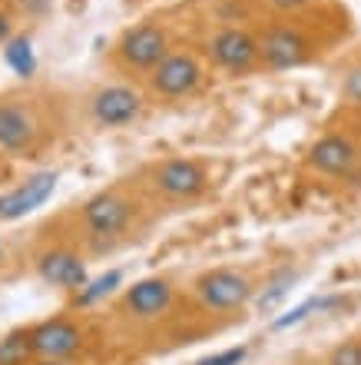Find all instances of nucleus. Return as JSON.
I'll list each match as a JSON object with an SVG mask.
<instances>
[{
  "label": "nucleus",
  "instance_id": "1",
  "mask_svg": "<svg viewBox=\"0 0 361 365\" xmlns=\"http://www.w3.org/2000/svg\"><path fill=\"white\" fill-rule=\"evenodd\" d=\"M256 24L262 43V73H292L312 67L342 47L352 30V20L345 17L338 4L298 17H268Z\"/></svg>",
  "mask_w": 361,
  "mask_h": 365
},
{
  "label": "nucleus",
  "instance_id": "12",
  "mask_svg": "<svg viewBox=\"0 0 361 365\" xmlns=\"http://www.w3.org/2000/svg\"><path fill=\"white\" fill-rule=\"evenodd\" d=\"M172 299H176V289H172L169 279L150 276V279H140V282H133V286L126 289L123 309L130 316L156 319V316H162V312H169Z\"/></svg>",
  "mask_w": 361,
  "mask_h": 365
},
{
  "label": "nucleus",
  "instance_id": "5",
  "mask_svg": "<svg viewBox=\"0 0 361 365\" xmlns=\"http://www.w3.org/2000/svg\"><path fill=\"white\" fill-rule=\"evenodd\" d=\"M209 80L212 70L206 63V57L199 53V47H196V40H182L179 47L143 80V90L150 93V100L156 106H169L199 96Z\"/></svg>",
  "mask_w": 361,
  "mask_h": 365
},
{
  "label": "nucleus",
  "instance_id": "17",
  "mask_svg": "<svg viewBox=\"0 0 361 365\" xmlns=\"http://www.w3.org/2000/svg\"><path fill=\"white\" fill-rule=\"evenodd\" d=\"M10 7L20 14V20H23V27L27 24H37V20H43L53 10V0H10Z\"/></svg>",
  "mask_w": 361,
  "mask_h": 365
},
{
  "label": "nucleus",
  "instance_id": "8",
  "mask_svg": "<svg viewBox=\"0 0 361 365\" xmlns=\"http://www.w3.org/2000/svg\"><path fill=\"white\" fill-rule=\"evenodd\" d=\"M140 210H143L140 192L113 186V190H103V192H96V196H90L80 206L76 216H80V230H83L86 240L103 246V242H113L133 230Z\"/></svg>",
  "mask_w": 361,
  "mask_h": 365
},
{
  "label": "nucleus",
  "instance_id": "3",
  "mask_svg": "<svg viewBox=\"0 0 361 365\" xmlns=\"http://www.w3.org/2000/svg\"><path fill=\"white\" fill-rule=\"evenodd\" d=\"M196 47L209 63L212 77L242 80L262 73V43H258V24L242 17L216 20L196 37Z\"/></svg>",
  "mask_w": 361,
  "mask_h": 365
},
{
  "label": "nucleus",
  "instance_id": "2",
  "mask_svg": "<svg viewBox=\"0 0 361 365\" xmlns=\"http://www.w3.org/2000/svg\"><path fill=\"white\" fill-rule=\"evenodd\" d=\"M179 43H182V37H179L176 20L169 14H152V17H143L120 30L116 40L110 43L106 60H110L116 77L143 83Z\"/></svg>",
  "mask_w": 361,
  "mask_h": 365
},
{
  "label": "nucleus",
  "instance_id": "10",
  "mask_svg": "<svg viewBox=\"0 0 361 365\" xmlns=\"http://www.w3.org/2000/svg\"><path fill=\"white\" fill-rule=\"evenodd\" d=\"M196 299L202 302V309L209 312H236V309L248 306L252 296L258 292V282L252 279V272L236 269V266H219V269L202 272L192 286Z\"/></svg>",
  "mask_w": 361,
  "mask_h": 365
},
{
  "label": "nucleus",
  "instance_id": "20",
  "mask_svg": "<svg viewBox=\"0 0 361 365\" xmlns=\"http://www.w3.org/2000/svg\"><path fill=\"white\" fill-rule=\"evenodd\" d=\"M113 286H120V272H110V276H103L100 282H93L90 289H83V292H80V306L93 302V299H100V296H106Z\"/></svg>",
  "mask_w": 361,
  "mask_h": 365
},
{
  "label": "nucleus",
  "instance_id": "4",
  "mask_svg": "<svg viewBox=\"0 0 361 365\" xmlns=\"http://www.w3.org/2000/svg\"><path fill=\"white\" fill-rule=\"evenodd\" d=\"M53 133V100L37 87L0 93V156H23L47 143Z\"/></svg>",
  "mask_w": 361,
  "mask_h": 365
},
{
  "label": "nucleus",
  "instance_id": "13",
  "mask_svg": "<svg viewBox=\"0 0 361 365\" xmlns=\"http://www.w3.org/2000/svg\"><path fill=\"white\" fill-rule=\"evenodd\" d=\"M30 346H33V356L63 362L67 356L80 352L83 336H80V329H76L73 322H67V319H50V322H43V326H37L30 332Z\"/></svg>",
  "mask_w": 361,
  "mask_h": 365
},
{
  "label": "nucleus",
  "instance_id": "19",
  "mask_svg": "<svg viewBox=\"0 0 361 365\" xmlns=\"http://www.w3.org/2000/svg\"><path fill=\"white\" fill-rule=\"evenodd\" d=\"M325 365H361V339H345L328 352Z\"/></svg>",
  "mask_w": 361,
  "mask_h": 365
},
{
  "label": "nucleus",
  "instance_id": "21",
  "mask_svg": "<svg viewBox=\"0 0 361 365\" xmlns=\"http://www.w3.org/2000/svg\"><path fill=\"white\" fill-rule=\"evenodd\" d=\"M242 359H246V349H229V352H222V356L202 359V362H196V365H239Z\"/></svg>",
  "mask_w": 361,
  "mask_h": 365
},
{
  "label": "nucleus",
  "instance_id": "22",
  "mask_svg": "<svg viewBox=\"0 0 361 365\" xmlns=\"http://www.w3.org/2000/svg\"><path fill=\"white\" fill-rule=\"evenodd\" d=\"M40 365H67V362H57V359H47V362H40Z\"/></svg>",
  "mask_w": 361,
  "mask_h": 365
},
{
  "label": "nucleus",
  "instance_id": "14",
  "mask_svg": "<svg viewBox=\"0 0 361 365\" xmlns=\"http://www.w3.org/2000/svg\"><path fill=\"white\" fill-rule=\"evenodd\" d=\"M57 186V173H33L30 180H23L17 190H10L0 196V220L10 222V220H20L27 216L30 210H37L43 202L50 200V192Z\"/></svg>",
  "mask_w": 361,
  "mask_h": 365
},
{
  "label": "nucleus",
  "instance_id": "9",
  "mask_svg": "<svg viewBox=\"0 0 361 365\" xmlns=\"http://www.w3.org/2000/svg\"><path fill=\"white\" fill-rule=\"evenodd\" d=\"M209 190V170L196 156H166L146 170L143 192L156 202L179 206V202H196Z\"/></svg>",
  "mask_w": 361,
  "mask_h": 365
},
{
  "label": "nucleus",
  "instance_id": "6",
  "mask_svg": "<svg viewBox=\"0 0 361 365\" xmlns=\"http://www.w3.org/2000/svg\"><path fill=\"white\" fill-rule=\"evenodd\" d=\"M302 166L315 180L325 182H358L361 180V130L328 126L305 150Z\"/></svg>",
  "mask_w": 361,
  "mask_h": 365
},
{
  "label": "nucleus",
  "instance_id": "16",
  "mask_svg": "<svg viewBox=\"0 0 361 365\" xmlns=\"http://www.w3.org/2000/svg\"><path fill=\"white\" fill-rule=\"evenodd\" d=\"M33 356V346H30V336H10L0 342V365H20Z\"/></svg>",
  "mask_w": 361,
  "mask_h": 365
},
{
  "label": "nucleus",
  "instance_id": "7",
  "mask_svg": "<svg viewBox=\"0 0 361 365\" xmlns=\"http://www.w3.org/2000/svg\"><path fill=\"white\" fill-rule=\"evenodd\" d=\"M150 106H152V100L143 90V83L126 80V77L103 80V83H96L83 96L86 120L93 126H100V130H126V126L140 123Z\"/></svg>",
  "mask_w": 361,
  "mask_h": 365
},
{
  "label": "nucleus",
  "instance_id": "11",
  "mask_svg": "<svg viewBox=\"0 0 361 365\" xmlns=\"http://www.w3.org/2000/svg\"><path fill=\"white\" fill-rule=\"evenodd\" d=\"M33 266H37V276L53 289L73 292V289H83L86 282H90L86 259L73 250V246H50V250L40 252Z\"/></svg>",
  "mask_w": 361,
  "mask_h": 365
},
{
  "label": "nucleus",
  "instance_id": "15",
  "mask_svg": "<svg viewBox=\"0 0 361 365\" xmlns=\"http://www.w3.org/2000/svg\"><path fill=\"white\" fill-rule=\"evenodd\" d=\"M248 7L256 10L252 20H268V17H298V14H312L322 10L335 0H246Z\"/></svg>",
  "mask_w": 361,
  "mask_h": 365
},
{
  "label": "nucleus",
  "instance_id": "18",
  "mask_svg": "<svg viewBox=\"0 0 361 365\" xmlns=\"http://www.w3.org/2000/svg\"><path fill=\"white\" fill-rule=\"evenodd\" d=\"M20 30H23V20H20V14L10 7V0H0V47H7V43L17 37Z\"/></svg>",
  "mask_w": 361,
  "mask_h": 365
}]
</instances>
